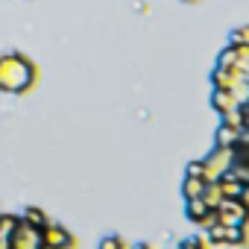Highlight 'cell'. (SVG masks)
<instances>
[{"mask_svg": "<svg viewBox=\"0 0 249 249\" xmlns=\"http://www.w3.org/2000/svg\"><path fill=\"white\" fill-rule=\"evenodd\" d=\"M33 82V65L18 56V53H9L0 59V88H6V91H24L30 88Z\"/></svg>", "mask_w": 249, "mask_h": 249, "instance_id": "obj_1", "label": "cell"}, {"mask_svg": "<svg viewBox=\"0 0 249 249\" xmlns=\"http://www.w3.org/2000/svg\"><path fill=\"white\" fill-rule=\"evenodd\" d=\"M234 164V150L231 147H217L208 159H202V167H205V182H217L220 176H226Z\"/></svg>", "mask_w": 249, "mask_h": 249, "instance_id": "obj_2", "label": "cell"}, {"mask_svg": "<svg viewBox=\"0 0 249 249\" xmlns=\"http://www.w3.org/2000/svg\"><path fill=\"white\" fill-rule=\"evenodd\" d=\"M214 214H217V223H223V226H246L249 223V205L243 199H223L214 208Z\"/></svg>", "mask_w": 249, "mask_h": 249, "instance_id": "obj_3", "label": "cell"}, {"mask_svg": "<svg viewBox=\"0 0 249 249\" xmlns=\"http://www.w3.org/2000/svg\"><path fill=\"white\" fill-rule=\"evenodd\" d=\"M9 249H44V240H41V229L30 226L27 220H18L12 237H9Z\"/></svg>", "mask_w": 249, "mask_h": 249, "instance_id": "obj_4", "label": "cell"}, {"mask_svg": "<svg viewBox=\"0 0 249 249\" xmlns=\"http://www.w3.org/2000/svg\"><path fill=\"white\" fill-rule=\"evenodd\" d=\"M41 240H44V249H68V246L73 243V237L68 234V229L50 226V223L41 229Z\"/></svg>", "mask_w": 249, "mask_h": 249, "instance_id": "obj_5", "label": "cell"}, {"mask_svg": "<svg viewBox=\"0 0 249 249\" xmlns=\"http://www.w3.org/2000/svg\"><path fill=\"white\" fill-rule=\"evenodd\" d=\"M217 188H220V194H223V199H243L246 196V185L234 176V173H226V176H220L217 179Z\"/></svg>", "mask_w": 249, "mask_h": 249, "instance_id": "obj_6", "label": "cell"}, {"mask_svg": "<svg viewBox=\"0 0 249 249\" xmlns=\"http://www.w3.org/2000/svg\"><path fill=\"white\" fill-rule=\"evenodd\" d=\"M234 106H240V103L234 100L231 91H226V88H214V108H217L220 114L229 111V108H234Z\"/></svg>", "mask_w": 249, "mask_h": 249, "instance_id": "obj_7", "label": "cell"}, {"mask_svg": "<svg viewBox=\"0 0 249 249\" xmlns=\"http://www.w3.org/2000/svg\"><path fill=\"white\" fill-rule=\"evenodd\" d=\"M205 185H208L205 179H196V176H188V179H185V188H182V191H185V196H188V199H196V196H202V191H205Z\"/></svg>", "mask_w": 249, "mask_h": 249, "instance_id": "obj_8", "label": "cell"}, {"mask_svg": "<svg viewBox=\"0 0 249 249\" xmlns=\"http://www.w3.org/2000/svg\"><path fill=\"white\" fill-rule=\"evenodd\" d=\"M202 202H205V205H208L211 211H214V208H217V205L223 202V194H220L217 182H208V185H205V191H202Z\"/></svg>", "mask_w": 249, "mask_h": 249, "instance_id": "obj_9", "label": "cell"}, {"mask_svg": "<svg viewBox=\"0 0 249 249\" xmlns=\"http://www.w3.org/2000/svg\"><path fill=\"white\" fill-rule=\"evenodd\" d=\"M237 132L240 129H234V126H226V123H223V126H220V138H217V147H237Z\"/></svg>", "mask_w": 249, "mask_h": 249, "instance_id": "obj_10", "label": "cell"}, {"mask_svg": "<svg viewBox=\"0 0 249 249\" xmlns=\"http://www.w3.org/2000/svg\"><path fill=\"white\" fill-rule=\"evenodd\" d=\"M217 68H231V71H237V47L223 50L220 59H217Z\"/></svg>", "mask_w": 249, "mask_h": 249, "instance_id": "obj_11", "label": "cell"}, {"mask_svg": "<svg viewBox=\"0 0 249 249\" xmlns=\"http://www.w3.org/2000/svg\"><path fill=\"white\" fill-rule=\"evenodd\" d=\"M205 229H208L205 237H208L211 243H226V226H223V223H211V226H205Z\"/></svg>", "mask_w": 249, "mask_h": 249, "instance_id": "obj_12", "label": "cell"}, {"mask_svg": "<svg viewBox=\"0 0 249 249\" xmlns=\"http://www.w3.org/2000/svg\"><path fill=\"white\" fill-rule=\"evenodd\" d=\"M24 220H27L30 226H36V229H44V226H47V217H44V214H41L38 208H27Z\"/></svg>", "mask_w": 249, "mask_h": 249, "instance_id": "obj_13", "label": "cell"}, {"mask_svg": "<svg viewBox=\"0 0 249 249\" xmlns=\"http://www.w3.org/2000/svg\"><path fill=\"white\" fill-rule=\"evenodd\" d=\"M231 44H234V47H240V44H243V47H249V27L234 30V33H231Z\"/></svg>", "mask_w": 249, "mask_h": 249, "instance_id": "obj_14", "label": "cell"}, {"mask_svg": "<svg viewBox=\"0 0 249 249\" xmlns=\"http://www.w3.org/2000/svg\"><path fill=\"white\" fill-rule=\"evenodd\" d=\"M179 249H205V243H202V237L191 234V237H185V240H182V246H179Z\"/></svg>", "mask_w": 249, "mask_h": 249, "instance_id": "obj_15", "label": "cell"}, {"mask_svg": "<svg viewBox=\"0 0 249 249\" xmlns=\"http://www.w3.org/2000/svg\"><path fill=\"white\" fill-rule=\"evenodd\" d=\"M100 249H126V246H123V240H117V237H106V240H100Z\"/></svg>", "mask_w": 249, "mask_h": 249, "instance_id": "obj_16", "label": "cell"}, {"mask_svg": "<svg viewBox=\"0 0 249 249\" xmlns=\"http://www.w3.org/2000/svg\"><path fill=\"white\" fill-rule=\"evenodd\" d=\"M188 176H196V179H205V167H202V161H194V164L188 167Z\"/></svg>", "mask_w": 249, "mask_h": 249, "instance_id": "obj_17", "label": "cell"}, {"mask_svg": "<svg viewBox=\"0 0 249 249\" xmlns=\"http://www.w3.org/2000/svg\"><path fill=\"white\" fill-rule=\"evenodd\" d=\"M135 249H150V246H147V243H138V246H135Z\"/></svg>", "mask_w": 249, "mask_h": 249, "instance_id": "obj_18", "label": "cell"}]
</instances>
